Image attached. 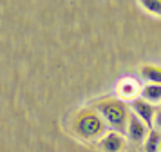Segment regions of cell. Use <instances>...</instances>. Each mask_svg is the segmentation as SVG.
<instances>
[{"label":"cell","mask_w":161,"mask_h":152,"mask_svg":"<svg viewBox=\"0 0 161 152\" xmlns=\"http://www.w3.org/2000/svg\"><path fill=\"white\" fill-rule=\"evenodd\" d=\"M71 130L83 141H98L107 130V123L94 107H85L74 114Z\"/></svg>","instance_id":"6da1fadb"},{"label":"cell","mask_w":161,"mask_h":152,"mask_svg":"<svg viewBox=\"0 0 161 152\" xmlns=\"http://www.w3.org/2000/svg\"><path fill=\"white\" fill-rule=\"evenodd\" d=\"M92 107L100 112V116L107 123V127H110V130L125 134L129 114H130V109H129L127 101L121 100V98H103V100L94 101Z\"/></svg>","instance_id":"7a4b0ae2"},{"label":"cell","mask_w":161,"mask_h":152,"mask_svg":"<svg viewBox=\"0 0 161 152\" xmlns=\"http://www.w3.org/2000/svg\"><path fill=\"white\" fill-rule=\"evenodd\" d=\"M127 103H129L130 112H134L139 120H143L148 129H152V120H154V112H156V105L150 103V101L143 100L141 96H138V98H134V100H130V101H127Z\"/></svg>","instance_id":"3957f363"},{"label":"cell","mask_w":161,"mask_h":152,"mask_svg":"<svg viewBox=\"0 0 161 152\" xmlns=\"http://www.w3.org/2000/svg\"><path fill=\"white\" fill-rule=\"evenodd\" d=\"M148 130H150V129L145 125L143 120H139L134 112L129 114V121H127L125 134H127V138L130 139L132 143H143V141H145V138H147V134H148Z\"/></svg>","instance_id":"277c9868"},{"label":"cell","mask_w":161,"mask_h":152,"mask_svg":"<svg viewBox=\"0 0 161 152\" xmlns=\"http://www.w3.org/2000/svg\"><path fill=\"white\" fill-rule=\"evenodd\" d=\"M125 147V138L116 130H105L98 139V149L102 152H121Z\"/></svg>","instance_id":"5b68a950"},{"label":"cell","mask_w":161,"mask_h":152,"mask_svg":"<svg viewBox=\"0 0 161 152\" xmlns=\"http://www.w3.org/2000/svg\"><path fill=\"white\" fill-rule=\"evenodd\" d=\"M139 93H141V85H139V82L136 78L127 76V78H123L118 83V94L125 101H130L134 98H138Z\"/></svg>","instance_id":"8992f818"},{"label":"cell","mask_w":161,"mask_h":152,"mask_svg":"<svg viewBox=\"0 0 161 152\" xmlns=\"http://www.w3.org/2000/svg\"><path fill=\"white\" fill-rule=\"evenodd\" d=\"M139 96H141L143 100L154 103V105L159 103L161 101V83H148V82H147V85L141 87Z\"/></svg>","instance_id":"52a82bcc"},{"label":"cell","mask_w":161,"mask_h":152,"mask_svg":"<svg viewBox=\"0 0 161 152\" xmlns=\"http://www.w3.org/2000/svg\"><path fill=\"white\" fill-rule=\"evenodd\" d=\"M139 74L148 83H161V67L159 65H143Z\"/></svg>","instance_id":"ba28073f"},{"label":"cell","mask_w":161,"mask_h":152,"mask_svg":"<svg viewBox=\"0 0 161 152\" xmlns=\"http://www.w3.org/2000/svg\"><path fill=\"white\" fill-rule=\"evenodd\" d=\"M159 139H161V132H158L156 129H150L148 134L145 138V152H159Z\"/></svg>","instance_id":"9c48e42d"},{"label":"cell","mask_w":161,"mask_h":152,"mask_svg":"<svg viewBox=\"0 0 161 152\" xmlns=\"http://www.w3.org/2000/svg\"><path fill=\"white\" fill-rule=\"evenodd\" d=\"M138 2L145 11L161 16V0H138Z\"/></svg>","instance_id":"30bf717a"},{"label":"cell","mask_w":161,"mask_h":152,"mask_svg":"<svg viewBox=\"0 0 161 152\" xmlns=\"http://www.w3.org/2000/svg\"><path fill=\"white\" fill-rule=\"evenodd\" d=\"M152 129L161 132V105H156V112H154V120H152Z\"/></svg>","instance_id":"8fae6325"},{"label":"cell","mask_w":161,"mask_h":152,"mask_svg":"<svg viewBox=\"0 0 161 152\" xmlns=\"http://www.w3.org/2000/svg\"><path fill=\"white\" fill-rule=\"evenodd\" d=\"M159 152H161V139H159Z\"/></svg>","instance_id":"7c38bea8"}]
</instances>
